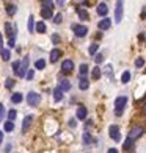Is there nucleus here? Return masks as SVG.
<instances>
[{"label":"nucleus","instance_id":"6ab92c4d","mask_svg":"<svg viewBox=\"0 0 146 153\" xmlns=\"http://www.w3.org/2000/svg\"><path fill=\"white\" fill-rule=\"evenodd\" d=\"M79 17H80L82 19V21H88V19H89V16H88V11H87V9H79Z\"/></svg>","mask_w":146,"mask_h":153},{"label":"nucleus","instance_id":"37998d69","mask_svg":"<svg viewBox=\"0 0 146 153\" xmlns=\"http://www.w3.org/2000/svg\"><path fill=\"white\" fill-rule=\"evenodd\" d=\"M52 41H54L55 44H57V42H58V36H57V35H54V36H52Z\"/></svg>","mask_w":146,"mask_h":153},{"label":"nucleus","instance_id":"4be33fe9","mask_svg":"<svg viewBox=\"0 0 146 153\" xmlns=\"http://www.w3.org/2000/svg\"><path fill=\"white\" fill-rule=\"evenodd\" d=\"M129 80H131V72H129V71L122 72V75H121V81H122V83H129Z\"/></svg>","mask_w":146,"mask_h":153},{"label":"nucleus","instance_id":"2eb2a0df","mask_svg":"<svg viewBox=\"0 0 146 153\" xmlns=\"http://www.w3.org/2000/svg\"><path fill=\"white\" fill-rule=\"evenodd\" d=\"M6 13H8L9 16H14L16 13H17V6H16L14 3H9V5H6Z\"/></svg>","mask_w":146,"mask_h":153},{"label":"nucleus","instance_id":"a211bd4d","mask_svg":"<svg viewBox=\"0 0 146 153\" xmlns=\"http://www.w3.org/2000/svg\"><path fill=\"white\" fill-rule=\"evenodd\" d=\"M22 98H24V97H22L21 92H16V94H13V95H11V102H13V103H21V102H22Z\"/></svg>","mask_w":146,"mask_h":153},{"label":"nucleus","instance_id":"a878e982","mask_svg":"<svg viewBox=\"0 0 146 153\" xmlns=\"http://www.w3.org/2000/svg\"><path fill=\"white\" fill-rule=\"evenodd\" d=\"M93 78H94V80L101 78V69H99V67H94V69H93Z\"/></svg>","mask_w":146,"mask_h":153},{"label":"nucleus","instance_id":"ddd939ff","mask_svg":"<svg viewBox=\"0 0 146 153\" xmlns=\"http://www.w3.org/2000/svg\"><path fill=\"white\" fill-rule=\"evenodd\" d=\"M60 55H61V52H60L58 49H54V50L50 52V63H57Z\"/></svg>","mask_w":146,"mask_h":153},{"label":"nucleus","instance_id":"f03ea898","mask_svg":"<svg viewBox=\"0 0 146 153\" xmlns=\"http://www.w3.org/2000/svg\"><path fill=\"white\" fill-rule=\"evenodd\" d=\"M126 105H127V97H126V95L116 97V100H115V114L121 116L122 114V109H124Z\"/></svg>","mask_w":146,"mask_h":153},{"label":"nucleus","instance_id":"c756f323","mask_svg":"<svg viewBox=\"0 0 146 153\" xmlns=\"http://www.w3.org/2000/svg\"><path fill=\"white\" fill-rule=\"evenodd\" d=\"M42 6H44V8H47V9H52L54 2H50V0H44V2H42Z\"/></svg>","mask_w":146,"mask_h":153},{"label":"nucleus","instance_id":"c85d7f7f","mask_svg":"<svg viewBox=\"0 0 146 153\" xmlns=\"http://www.w3.org/2000/svg\"><path fill=\"white\" fill-rule=\"evenodd\" d=\"M87 74H88V66H87V64H82V66H80V75L85 76Z\"/></svg>","mask_w":146,"mask_h":153},{"label":"nucleus","instance_id":"bb28decb","mask_svg":"<svg viewBox=\"0 0 146 153\" xmlns=\"http://www.w3.org/2000/svg\"><path fill=\"white\" fill-rule=\"evenodd\" d=\"M13 130H14V122H6L5 124V131H13Z\"/></svg>","mask_w":146,"mask_h":153},{"label":"nucleus","instance_id":"a19ab883","mask_svg":"<svg viewBox=\"0 0 146 153\" xmlns=\"http://www.w3.org/2000/svg\"><path fill=\"white\" fill-rule=\"evenodd\" d=\"M5 30L8 35H11V24H5Z\"/></svg>","mask_w":146,"mask_h":153},{"label":"nucleus","instance_id":"c03bdc74","mask_svg":"<svg viewBox=\"0 0 146 153\" xmlns=\"http://www.w3.org/2000/svg\"><path fill=\"white\" fill-rule=\"evenodd\" d=\"M108 153H118V150H116V148H110V150H108Z\"/></svg>","mask_w":146,"mask_h":153},{"label":"nucleus","instance_id":"dca6fc26","mask_svg":"<svg viewBox=\"0 0 146 153\" xmlns=\"http://www.w3.org/2000/svg\"><path fill=\"white\" fill-rule=\"evenodd\" d=\"M41 16H42L44 19H52V17H54V13H52V9L42 8V9H41Z\"/></svg>","mask_w":146,"mask_h":153},{"label":"nucleus","instance_id":"5701e85b","mask_svg":"<svg viewBox=\"0 0 146 153\" xmlns=\"http://www.w3.org/2000/svg\"><path fill=\"white\" fill-rule=\"evenodd\" d=\"M44 66H46V61H44V59H38V61L35 63V67L38 69V71H41V69H44Z\"/></svg>","mask_w":146,"mask_h":153},{"label":"nucleus","instance_id":"a18cd8bd","mask_svg":"<svg viewBox=\"0 0 146 153\" xmlns=\"http://www.w3.org/2000/svg\"><path fill=\"white\" fill-rule=\"evenodd\" d=\"M2 141H3V131H0V144H2Z\"/></svg>","mask_w":146,"mask_h":153},{"label":"nucleus","instance_id":"b1692460","mask_svg":"<svg viewBox=\"0 0 146 153\" xmlns=\"http://www.w3.org/2000/svg\"><path fill=\"white\" fill-rule=\"evenodd\" d=\"M13 71H14L16 75L19 74V71H21V63H19V61H14V63H13Z\"/></svg>","mask_w":146,"mask_h":153},{"label":"nucleus","instance_id":"2f4dec72","mask_svg":"<svg viewBox=\"0 0 146 153\" xmlns=\"http://www.w3.org/2000/svg\"><path fill=\"white\" fill-rule=\"evenodd\" d=\"M9 56H11V53H9V50H3V52H2V58H3V61H8V59H9Z\"/></svg>","mask_w":146,"mask_h":153},{"label":"nucleus","instance_id":"f257e3e1","mask_svg":"<svg viewBox=\"0 0 146 153\" xmlns=\"http://www.w3.org/2000/svg\"><path fill=\"white\" fill-rule=\"evenodd\" d=\"M141 134H143V128H141V127H134L131 130V133H129L126 142H124V148H129L132 145V142H134L135 139H138Z\"/></svg>","mask_w":146,"mask_h":153},{"label":"nucleus","instance_id":"cd10ccee","mask_svg":"<svg viewBox=\"0 0 146 153\" xmlns=\"http://www.w3.org/2000/svg\"><path fill=\"white\" fill-rule=\"evenodd\" d=\"M98 49H99V44H91V45H89V49H88V52L91 53V55H94V53L98 52Z\"/></svg>","mask_w":146,"mask_h":153},{"label":"nucleus","instance_id":"49530a36","mask_svg":"<svg viewBox=\"0 0 146 153\" xmlns=\"http://www.w3.org/2000/svg\"><path fill=\"white\" fill-rule=\"evenodd\" d=\"M143 112L146 114V103H145V106H143Z\"/></svg>","mask_w":146,"mask_h":153},{"label":"nucleus","instance_id":"c9c22d12","mask_svg":"<svg viewBox=\"0 0 146 153\" xmlns=\"http://www.w3.org/2000/svg\"><path fill=\"white\" fill-rule=\"evenodd\" d=\"M5 86H6V88H8V89H11L13 86H14V80L8 78V80H6V83H5Z\"/></svg>","mask_w":146,"mask_h":153},{"label":"nucleus","instance_id":"1a4fd4ad","mask_svg":"<svg viewBox=\"0 0 146 153\" xmlns=\"http://www.w3.org/2000/svg\"><path fill=\"white\" fill-rule=\"evenodd\" d=\"M107 13H108L107 3H104V2L99 3V5H98V14H99V16H104V17H105V16H107Z\"/></svg>","mask_w":146,"mask_h":153},{"label":"nucleus","instance_id":"f3484780","mask_svg":"<svg viewBox=\"0 0 146 153\" xmlns=\"http://www.w3.org/2000/svg\"><path fill=\"white\" fill-rule=\"evenodd\" d=\"M54 98H55V102H61V98H63V91H61V88H57L54 91Z\"/></svg>","mask_w":146,"mask_h":153},{"label":"nucleus","instance_id":"4468645a","mask_svg":"<svg viewBox=\"0 0 146 153\" xmlns=\"http://www.w3.org/2000/svg\"><path fill=\"white\" fill-rule=\"evenodd\" d=\"M77 119H87V108L85 106H79L77 108Z\"/></svg>","mask_w":146,"mask_h":153},{"label":"nucleus","instance_id":"473e14b6","mask_svg":"<svg viewBox=\"0 0 146 153\" xmlns=\"http://www.w3.org/2000/svg\"><path fill=\"white\" fill-rule=\"evenodd\" d=\"M33 16H30L28 17V31H33V25H35V21H33Z\"/></svg>","mask_w":146,"mask_h":153},{"label":"nucleus","instance_id":"58836bf2","mask_svg":"<svg viewBox=\"0 0 146 153\" xmlns=\"http://www.w3.org/2000/svg\"><path fill=\"white\" fill-rule=\"evenodd\" d=\"M33 75H35V71H33V69H30V71L27 72V80H32Z\"/></svg>","mask_w":146,"mask_h":153},{"label":"nucleus","instance_id":"393cba45","mask_svg":"<svg viewBox=\"0 0 146 153\" xmlns=\"http://www.w3.org/2000/svg\"><path fill=\"white\" fill-rule=\"evenodd\" d=\"M89 142H91V136H89V133H88V131H85V133H83V144H85V145H88Z\"/></svg>","mask_w":146,"mask_h":153},{"label":"nucleus","instance_id":"7ed1b4c3","mask_svg":"<svg viewBox=\"0 0 146 153\" xmlns=\"http://www.w3.org/2000/svg\"><path fill=\"white\" fill-rule=\"evenodd\" d=\"M41 100V97H39V94H36V92H28L27 95V103L30 106H36Z\"/></svg>","mask_w":146,"mask_h":153},{"label":"nucleus","instance_id":"ea45409f","mask_svg":"<svg viewBox=\"0 0 146 153\" xmlns=\"http://www.w3.org/2000/svg\"><path fill=\"white\" fill-rule=\"evenodd\" d=\"M61 19H63V16L61 14H57V16H55V19H54V22H55V24H60Z\"/></svg>","mask_w":146,"mask_h":153},{"label":"nucleus","instance_id":"0eeeda50","mask_svg":"<svg viewBox=\"0 0 146 153\" xmlns=\"http://www.w3.org/2000/svg\"><path fill=\"white\" fill-rule=\"evenodd\" d=\"M110 25H112V21L108 17H104V19H101V21H99V24H98V27L101 30H108L110 28Z\"/></svg>","mask_w":146,"mask_h":153},{"label":"nucleus","instance_id":"39448f33","mask_svg":"<svg viewBox=\"0 0 146 153\" xmlns=\"http://www.w3.org/2000/svg\"><path fill=\"white\" fill-rule=\"evenodd\" d=\"M122 21V2H116V8H115V22L119 24Z\"/></svg>","mask_w":146,"mask_h":153},{"label":"nucleus","instance_id":"412c9836","mask_svg":"<svg viewBox=\"0 0 146 153\" xmlns=\"http://www.w3.org/2000/svg\"><path fill=\"white\" fill-rule=\"evenodd\" d=\"M60 88H61V91H63V92H66V91H69V89H71V84H69L68 80H63L61 84H60Z\"/></svg>","mask_w":146,"mask_h":153},{"label":"nucleus","instance_id":"20e7f679","mask_svg":"<svg viewBox=\"0 0 146 153\" xmlns=\"http://www.w3.org/2000/svg\"><path fill=\"white\" fill-rule=\"evenodd\" d=\"M108 133H110V138L113 139V141H121V134H119V128L116 125H110V128H108Z\"/></svg>","mask_w":146,"mask_h":153},{"label":"nucleus","instance_id":"f8f14e48","mask_svg":"<svg viewBox=\"0 0 146 153\" xmlns=\"http://www.w3.org/2000/svg\"><path fill=\"white\" fill-rule=\"evenodd\" d=\"M88 86H89V81H88V78H85V76H82V78L79 80V88H80L82 91H87V89H88Z\"/></svg>","mask_w":146,"mask_h":153},{"label":"nucleus","instance_id":"79ce46f5","mask_svg":"<svg viewBox=\"0 0 146 153\" xmlns=\"http://www.w3.org/2000/svg\"><path fill=\"white\" fill-rule=\"evenodd\" d=\"M0 50L3 52V36L0 35Z\"/></svg>","mask_w":146,"mask_h":153},{"label":"nucleus","instance_id":"6e6552de","mask_svg":"<svg viewBox=\"0 0 146 153\" xmlns=\"http://www.w3.org/2000/svg\"><path fill=\"white\" fill-rule=\"evenodd\" d=\"M32 122H33V116L32 114L25 116L24 122H22V131H27V130L30 128V125H32Z\"/></svg>","mask_w":146,"mask_h":153},{"label":"nucleus","instance_id":"f704fd0d","mask_svg":"<svg viewBox=\"0 0 146 153\" xmlns=\"http://www.w3.org/2000/svg\"><path fill=\"white\" fill-rule=\"evenodd\" d=\"M8 45H9V47H14V45H16V36H9V41H8Z\"/></svg>","mask_w":146,"mask_h":153},{"label":"nucleus","instance_id":"72a5a7b5","mask_svg":"<svg viewBox=\"0 0 146 153\" xmlns=\"http://www.w3.org/2000/svg\"><path fill=\"white\" fill-rule=\"evenodd\" d=\"M135 66H137V67H143V66H145V59L143 58H137V59H135Z\"/></svg>","mask_w":146,"mask_h":153},{"label":"nucleus","instance_id":"423d86ee","mask_svg":"<svg viewBox=\"0 0 146 153\" xmlns=\"http://www.w3.org/2000/svg\"><path fill=\"white\" fill-rule=\"evenodd\" d=\"M72 30H74L75 36H79V38H83V36L88 33V28L85 25H74V27H72Z\"/></svg>","mask_w":146,"mask_h":153},{"label":"nucleus","instance_id":"7c9ffc66","mask_svg":"<svg viewBox=\"0 0 146 153\" xmlns=\"http://www.w3.org/2000/svg\"><path fill=\"white\" fill-rule=\"evenodd\" d=\"M16 114H17V112H16L14 109H11V111L8 112V119H9V122H14V119H16Z\"/></svg>","mask_w":146,"mask_h":153},{"label":"nucleus","instance_id":"e433bc0d","mask_svg":"<svg viewBox=\"0 0 146 153\" xmlns=\"http://www.w3.org/2000/svg\"><path fill=\"white\" fill-rule=\"evenodd\" d=\"M5 119V106L0 103V120H3Z\"/></svg>","mask_w":146,"mask_h":153},{"label":"nucleus","instance_id":"aec40b11","mask_svg":"<svg viewBox=\"0 0 146 153\" xmlns=\"http://www.w3.org/2000/svg\"><path fill=\"white\" fill-rule=\"evenodd\" d=\"M35 30L38 33H46V24H44V22H38L36 27H35Z\"/></svg>","mask_w":146,"mask_h":153},{"label":"nucleus","instance_id":"9b49d317","mask_svg":"<svg viewBox=\"0 0 146 153\" xmlns=\"http://www.w3.org/2000/svg\"><path fill=\"white\" fill-rule=\"evenodd\" d=\"M27 67H28V58H24V59H22V63H21V71H19L17 76H24Z\"/></svg>","mask_w":146,"mask_h":153},{"label":"nucleus","instance_id":"9d476101","mask_svg":"<svg viewBox=\"0 0 146 153\" xmlns=\"http://www.w3.org/2000/svg\"><path fill=\"white\" fill-rule=\"evenodd\" d=\"M61 69L65 72H71L72 69H74V63L71 61V59H65V61H63V66H61Z\"/></svg>","mask_w":146,"mask_h":153},{"label":"nucleus","instance_id":"4c0bfd02","mask_svg":"<svg viewBox=\"0 0 146 153\" xmlns=\"http://www.w3.org/2000/svg\"><path fill=\"white\" fill-rule=\"evenodd\" d=\"M102 61H104V55H102V53H98V55H96V63L99 64V63H102Z\"/></svg>","mask_w":146,"mask_h":153}]
</instances>
